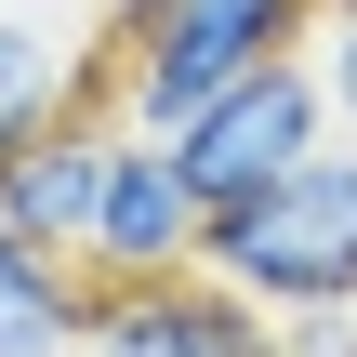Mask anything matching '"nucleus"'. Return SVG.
<instances>
[{
	"label": "nucleus",
	"instance_id": "nucleus-6",
	"mask_svg": "<svg viewBox=\"0 0 357 357\" xmlns=\"http://www.w3.org/2000/svg\"><path fill=\"white\" fill-rule=\"evenodd\" d=\"M106 159H119V132L53 119L40 146H13V159H0V225H26V238L79 252V238H93V212H106Z\"/></svg>",
	"mask_w": 357,
	"mask_h": 357
},
{
	"label": "nucleus",
	"instance_id": "nucleus-9",
	"mask_svg": "<svg viewBox=\"0 0 357 357\" xmlns=\"http://www.w3.org/2000/svg\"><path fill=\"white\" fill-rule=\"evenodd\" d=\"M318 79H331V132L357 146V13H318Z\"/></svg>",
	"mask_w": 357,
	"mask_h": 357
},
{
	"label": "nucleus",
	"instance_id": "nucleus-7",
	"mask_svg": "<svg viewBox=\"0 0 357 357\" xmlns=\"http://www.w3.org/2000/svg\"><path fill=\"white\" fill-rule=\"evenodd\" d=\"M79 79H93V26H53L40 0H0V159L40 146L53 119H79Z\"/></svg>",
	"mask_w": 357,
	"mask_h": 357
},
{
	"label": "nucleus",
	"instance_id": "nucleus-5",
	"mask_svg": "<svg viewBox=\"0 0 357 357\" xmlns=\"http://www.w3.org/2000/svg\"><path fill=\"white\" fill-rule=\"evenodd\" d=\"M199 252H212V199L185 185L172 132H119V159H106V212H93L79 265H93V278H172V265H199Z\"/></svg>",
	"mask_w": 357,
	"mask_h": 357
},
{
	"label": "nucleus",
	"instance_id": "nucleus-2",
	"mask_svg": "<svg viewBox=\"0 0 357 357\" xmlns=\"http://www.w3.org/2000/svg\"><path fill=\"white\" fill-rule=\"evenodd\" d=\"M305 26H318V0H119V119L172 132L185 106H212L225 79L291 53Z\"/></svg>",
	"mask_w": 357,
	"mask_h": 357
},
{
	"label": "nucleus",
	"instance_id": "nucleus-10",
	"mask_svg": "<svg viewBox=\"0 0 357 357\" xmlns=\"http://www.w3.org/2000/svg\"><path fill=\"white\" fill-rule=\"evenodd\" d=\"M318 13H357V0H318Z\"/></svg>",
	"mask_w": 357,
	"mask_h": 357
},
{
	"label": "nucleus",
	"instance_id": "nucleus-8",
	"mask_svg": "<svg viewBox=\"0 0 357 357\" xmlns=\"http://www.w3.org/2000/svg\"><path fill=\"white\" fill-rule=\"evenodd\" d=\"M93 291H106V278H79V252L0 225V357H79Z\"/></svg>",
	"mask_w": 357,
	"mask_h": 357
},
{
	"label": "nucleus",
	"instance_id": "nucleus-3",
	"mask_svg": "<svg viewBox=\"0 0 357 357\" xmlns=\"http://www.w3.org/2000/svg\"><path fill=\"white\" fill-rule=\"evenodd\" d=\"M331 146V79H318V53H265L252 79H225L212 106H185L172 119V159H185V185L225 212V199H252V185H278L291 159H318Z\"/></svg>",
	"mask_w": 357,
	"mask_h": 357
},
{
	"label": "nucleus",
	"instance_id": "nucleus-1",
	"mask_svg": "<svg viewBox=\"0 0 357 357\" xmlns=\"http://www.w3.org/2000/svg\"><path fill=\"white\" fill-rule=\"evenodd\" d=\"M199 265L238 278L252 305H278V318H305V305H357V146L331 132V146L291 159L278 185L225 199Z\"/></svg>",
	"mask_w": 357,
	"mask_h": 357
},
{
	"label": "nucleus",
	"instance_id": "nucleus-4",
	"mask_svg": "<svg viewBox=\"0 0 357 357\" xmlns=\"http://www.w3.org/2000/svg\"><path fill=\"white\" fill-rule=\"evenodd\" d=\"M79 357H291V331H278V305H252L238 278L172 265V278H106Z\"/></svg>",
	"mask_w": 357,
	"mask_h": 357
}]
</instances>
